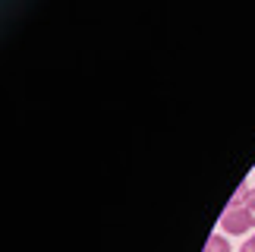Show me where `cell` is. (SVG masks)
I'll use <instances>...</instances> for the list:
<instances>
[{"label":"cell","instance_id":"3957f363","mask_svg":"<svg viewBox=\"0 0 255 252\" xmlns=\"http://www.w3.org/2000/svg\"><path fill=\"white\" fill-rule=\"evenodd\" d=\"M249 186H246V183H240V186H237V192H233V199H230V205L227 208H240V205H246V199H249Z\"/></svg>","mask_w":255,"mask_h":252},{"label":"cell","instance_id":"5b68a950","mask_svg":"<svg viewBox=\"0 0 255 252\" xmlns=\"http://www.w3.org/2000/svg\"><path fill=\"white\" fill-rule=\"evenodd\" d=\"M240 252H255V237H249L246 243H243V249H240Z\"/></svg>","mask_w":255,"mask_h":252},{"label":"cell","instance_id":"6da1fadb","mask_svg":"<svg viewBox=\"0 0 255 252\" xmlns=\"http://www.w3.org/2000/svg\"><path fill=\"white\" fill-rule=\"evenodd\" d=\"M221 227H224V234L243 237V234H249V230L255 227V218L249 215V208H246V205H240V208H227V211H224V218H221Z\"/></svg>","mask_w":255,"mask_h":252},{"label":"cell","instance_id":"7a4b0ae2","mask_svg":"<svg viewBox=\"0 0 255 252\" xmlns=\"http://www.w3.org/2000/svg\"><path fill=\"white\" fill-rule=\"evenodd\" d=\"M205 252H233V249H230L224 234H214V237H208V243H205Z\"/></svg>","mask_w":255,"mask_h":252},{"label":"cell","instance_id":"277c9868","mask_svg":"<svg viewBox=\"0 0 255 252\" xmlns=\"http://www.w3.org/2000/svg\"><path fill=\"white\" fill-rule=\"evenodd\" d=\"M246 208H249V215L255 218V189L249 192V199H246Z\"/></svg>","mask_w":255,"mask_h":252}]
</instances>
